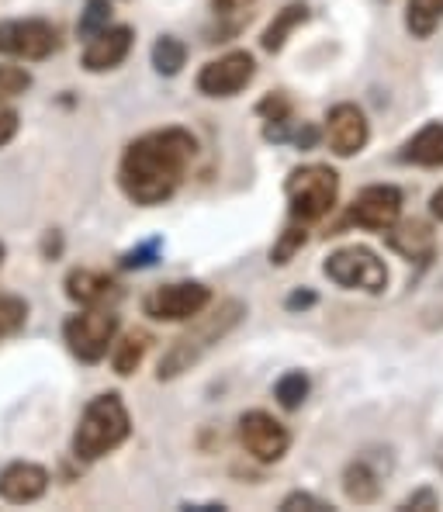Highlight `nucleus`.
Wrapping results in <instances>:
<instances>
[{"label": "nucleus", "instance_id": "22", "mask_svg": "<svg viewBox=\"0 0 443 512\" xmlns=\"http://www.w3.org/2000/svg\"><path fill=\"white\" fill-rule=\"evenodd\" d=\"M187 63V45L177 35H160L153 42V66L160 77H177Z\"/></svg>", "mask_w": 443, "mask_h": 512}, {"label": "nucleus", "instance_id": "19", "mask_svg": "<svg viewBox=\"0 0 443 512\" xmlns=\"http://www.w3.org/2000/svg\"><path fill=\"white\" fill-rule=\"evenodd\" d=\"M309 18H312V7L305 4V0H291V4H284L281 11L274 14V21L267 25L264 39H260V45H264V52H270V56H277V52H281L284 45H288L291 32H295V28H302Z\"/></svg>", "mask_w": 443, "mask_h": 512}, {"label": "nucleus", "instance_id": "39", "mask_svg": "<svg viewBox=\"0 0 443 512\" xmlns=\"http://www.w3.org/2000/svg\"><path fill=\"white\" fill-rule=\"evenodd\" d=\"M437 464H440V471H443V443H440V454H437Z\"/></svg>", "mask_w": 443, "mask_h": 512}, {"label": "nucleus", "instance_id": "24", "mask_svg": "<svg viewBox=\"0 0 443 512\" xmlns=\"http://www.w3.org/2000/svg\"><path fill=\"white\" fill-rule=\"evenodd\" d=\"M309 388H312L309 374H305V371H288V374H281V378H277L274 398H277V405H281L284 412H295V409H302V402L309 398Z\"/></svg>", "mask_w": 443, "mask_h": 512}, {"label": "nucleus", "instance_id": "17", "mask_svg": "<svg viewBox=\"0 0 443 512\" xmlns=\"http://www.w3.org/2000/svg\"><path fill=\"white\" fill-rule=\"evenodd\" d=\"M381 236H385L388 250H395L402 260H430L433 246H437L433 229L426 222H419V218H399V222L381 232Z\"/></svg>", "mask_w": 443, "mask_h": 512}, {"label": "nucleus", "instance_id": "15", "mask_svg": "<svg viewBox=\"0 0 443 512\" xmlns=\"http://www.w3.org/2000/svg\"><path fill=\"white\" fill-rule=\"evenodd\" d=\"M49 492V471L35 461H11L0 468V502L7 506H32Z\"/></svg>", "mask_w": 443, "mask_h": 512}, {"label": "nucleus", "instance_id": "36", "mask_svg": "<svg viewBox=\"0 0 443 512\" xmlns=\"http://www.w3.org/2000/svg\"><path fill=\"white\" fill-rule=\"evenodd\" d=\"M42 253H45V260H56V256L63 253V236H59L56 229L45 232V239H42Z\"/></svg>", "mask_w": 443, "mask_h": 512}, {"label": "nucleus", "instance_id": "33", "mask_svg": "<svg viewBox=\"0 0 443 512\" xmlns=\"http://www.w3.org/2000/svg\"><path fill=\"white\" fill-rule=\"evenodd\" d=\"M18 128H21V115H18V111H14V108L0 111V149L11 146L14 135H18Z\"/></svg>", "mask_w": 443, "mask_h": 512}, {"label": "nucleus", "instance_id": "26", "mask_svg": "<svg viewBox=\"0 0 443 512\" xmlns=\"http://www.w3.org/2000/svg\"><path fill=\"white\" fill-rule=\"evenodd\" d=\"M111 25V0H87L84 4V14L77 21V35L80 39H90L94 32Z\"/></svg>", "mask_w": 443, "mask_h": 512}, {"label": "nucleus", "instance_id": "29", "mask_svg": "<svg viewBox=\"0 0 443 512\" xmlns=\"http://www.w3.org/2000/svg\"><path fill=\"white\" fill-rule=\"evenodd\" d=\"M32 87V73L25 66H0V104L14 101Z\"/></svg>", "mask_w": 443, "mask_h": 512}, {"label": "nucleus", "instance_id": "18", "mask_svg": "<svg viewBox=\"0 0 443 512\" xmlns=\"http://www.w3.org/2000/svg\"><path fill=\"white\" fill-rule=\"evenodd\" d=\"M399 163L440 170L443 167V122L423 125L412 139H405V146L399 149Z\"/></svg>", "mask_w": 443, "mask_h": 512}, {"label": "nucleus", "instance_id": "30", "mask_svg": "<svg viewBox=\"0 0 443 512\" xmlns=\"http://www.w3.org/2000/svg\"><path fill=\"white\" fill-rule=\"evenodd\" d=\"M257 115L264 118V122H277V118H291V115H295V104H291V97L284 94V90H277V94H267L264 101L257 104Z\"/></svg>", "mask_w": 443, "mask_h": 512}, {"label": "nucleus", "instance_id": "20", "mask_svg": "<svg viewBox=\"0 0 443 512\" xmlns=\"http://www.w3.org/2000/svg\"><path fill=\"white\" fill-rule=\"evenodd\" d=\"M149 346H153V336L146 329H132L125 336H115V343H111V367H115L118 378H129V374L139 371Z\"/></svg>", "mask_w": 443, "mask_h": 512}, {"label": "nucleus", "instance_id": "14", "mask_svg": "<svg viewBox=\"0 0 443 512\" xmlns=\"http://www.w3.org/2000/svg\"><path fill=\"white\" fill-rule=\"evenodd\" d=\"M132 45H135V32L129 25H108L87 39L80 66H84L87 73H111L129 59Z\"/></svg>", "mask_w": 443, "mask_h": 512}, {"label": "nucleus", "instance_id": "21", "mask_svg": "<svg viewBox=\"0 0 443 512\" xmlns=\"http://www.w3.org/2000/svg\"><path fill=\"white\" fill-rule=\"evenodd\" d=\"M443 21V0H409L405 7V32L412 39H430Z\"/></svg>", "mask_w": 443, "mask_h": 512}, {"label": "nucleus", "instance_id": "23", "mask_svg": "<svg viewBox=\"0 0 443 512\" xmlns=\"http://www.w3.org/2000/svg\"><path fill=\"white\" fill-rule=\"evenodd\" d=\"M28 301L21 295H11V291H0V343L11 340V336L25 333L28 326Z\"/></svg>", "mask_w": 443, "mask_h": 512}, {"label": "nucleus", "instance_id": "12", "mask_svg": "<svg viewBox=\"0 0 443 512\" xmlns=\"http://www.w3.org/2000/svg\"><path fill=\"white\" fill-rule=\"evenodd\" d=\"M402 191L395 184H371L354 198L347 212V225L367 232H385L402 218Z\"/></svg>", "mask_w": 443, "mask_h": 512}, {"label": "nucleus", "instance_id": "38", "mask_svg": "<svg viewBox=\"0 0 443 512\" xmlns=\"http://www.w3.org/2000/svg\"><path fill=\"white\" fill-rule=\"evenodd\" d=\"M4 260H7V246L0 243V267H4Z\"/></svg>", "mask_w": 443, "mask_h": 512}, {"label": "nucleus", "instance_id": "10", "mask_svg": "<svg viewBox=\"0 0 443 512\" xmlns=\"http://www.w3.org/2000/svg\"><path fill=\"white\" fill-rule=\"evenodd\" d=\"M239 443L260 464H277L291 450V429L264 409H250L239 416Z\"/></svg>", "mask_w": 443, "mask_h": 512}, {"label": "nucleus", "instance_id": "3", "mask_svg": "<svg viewBox=\"0 0 443 512\" xmlns=\"http://www.w3.org/2000/svg\"><path fill=\"white\" fill-rule=\"evenodd\" d=\"M132 433L129 405L118 391H104V395L90 398L77 429H73V457L84 464H94L101 457L115 454Z\"/></svg>", "mask_w": 443, "mask_h": 512}, {"label": "nucleus", "instance_id": "28", "mask_svg": "<svg viewBox=\"0 0 443 512\" xmlns=\"http://www.w3.org/2000/svg\"><path fill=\"white\" fill-rule=\"evenodd\" d=\"M257 4V0H212V14L219 21H225V32H239V25L243 21H250V7Z\"/></svg>", "mask_w": 443, "mask_h": 512}, {"label": "nucleus", "instance_id": "34", "mask_svg": "<svg viewBox=\"0 0 443 512\" xmlns=\"http://www.w3.org/2000/svg\"><path fill=\"white\" fill-rule=\"evenodd\" d=\"M319 128H315L312 122H298L295 125V132H291V142H295V146L298 149H302V153H305V149H315V146H319Z\"/></svg>", "mask_w": 443, "mask_h": 512}, {"label": "nucleus", "instance_id": "6", "mask_svg": "<svg viewBox=\"0 0 443 512\" xmlns=\"http://www.w3.org/2000/svg\"><path fill=\"white\" fill-rule=\"evenodd\" d=\"M322 274L343 291H367V295H381L388 288V267L374 250L367 246H343V250L329 253L322 263Z\"/></svg>", "mask_w": 443, "mask_h": 512}, {"label": "nucleus", "instance_id": "11", "mask_svg": "<svg viewBox=\"0 0 443 512\" xmlns=\"http://www.w3.org/2000/svg\"><path fill=\"white\" fill-rule=\"evenodd\" d=\"M388 471H392V450H364L343 468V495L357 506H371L385 492Z\"/></svg>", "mask_w": 443, "mask_h": 512}, {"label": "nucleus", "instance_id": "7", "mask_svg": "<svg viewBox=\"0 0 443 512\" xmlns=\"http://www.w3.org/2000/svg\"><path fill=\"white\" fill-rule=\"evenodd\" d=\"M59 28L45 18H11L0 21V56L21 59V63H42L59 52Z\"/></svg>", "mask_w": 443, "mask_h": 512}, {"label": "nucleus", "instance_id": "2", "mask_svg": "<svg viewBox=\"0 0 443 512\" xmlns=\"http://www.w3.org/2000/svg\"><path fill=\"white\" fill-rule=\"evenodd\" d=\"M246 319V305L236 298L219 301V305H208L205 312H198L194 319H187L191 326L177 336L174 343L167 346V353L160 357V367H156V381H177L184 378L187 371L201 364L208 353L219 346L239 322Z\"/></svg>", "mask_w": 443, "mask_h": 512}, {"label": "nucleus", "instance_id": "8", "mask_svg": "<svg viewBox=\"0 0 443 512\" xmlns=\"http://www.w3.org/2000/svg\"><path fill=\"white\" fill-rule=\"evenodd\" d=\"M212 305V288L201 281H170L142 298V312L156 322H187Z\"/></svg>", "mask_w": 443, "mask_h": 512}, {"label": "nucleus", "instance_id": "32", "mask_svg": "<svg viewBox=\"0 0 443 512\" xmlns=\"http://www.w3.org/2000/svg\"><path fill=\"white\" fill-rule=\"evenodd\" d=\"M399 509H402V512H412V509H416V512H433V509H440V495L433 492L430 485H426V488H416V492H412L409 499H402V506H399Z\"/></svg>", "mask_w": 443, "mask_h": 512}, {"label": "nucleus", "instance_id": "25", "mask_svg": "<svg viewBox=\"0 0 443 512\" xmlns=\"http://www.w3.org/2000/svg\"><path fill=\"white\" fill-rule=\"evenodd\" d=\"M305 239H309L305 225L302 222H288L281 236H277V243L270 246V263H274V267H284V263H291V260H295V253L305 246Z\"/></svg>", "mask_w": 443, "mask_h": 512}, {"label": "nucleus", "instance_id": "13", "mask_svg": "<svg viewBox=\"0 0 443 512\" xmlns=\"http://www.w3.org/2000/svg\"><path fill=\"white\" fill-rule=\"evenodd\" d=\"M326 142H329V153L340 156V160L364 153V146L371 142L367 115L357 104H333L326 115Z\"/></svg>", "mask_w": 443, "mask_h": 512}, {"label": "nucleus", "instance_id": "35", "mask_svg": "<svg viewBox=\"0 0 443 512\" xmlns=\"http://www.w3.org/2000/svg\"><path fill=\"white\" fill-rule=\"evenodd\" d=\"M315 301H319V298H315V291L302 288V291H291L288 301H284V308H288V312H302V308H312Z\"/></svg>", "mask_w": 443, "mask_h": 512}, {"label": "nucleus", "instance_id": "37", "mask_svg": "<svg viewBox=\"0 0 443 512\" xmlns=\"http://www.w3.org/2000/svg\"><path fill=\"white\" fill-rule=\"evenodd\" d=\"M430 215L443 225V187H437V191L430 194Z\"/></svg>", "mask_w": 443, "mask_h": 512}, {"label": "nucleus", "instance_id": "4", "mask_svg": "<svg viewBox=\"0 0 443 512\" xmlns=\"http://www.w3.org/2000/svg\"><path fill=\"white\" fill-rule=\"evenodd\" d=\"M284 198H288L291 222H322L336 208V198H340V173L326 167V163H305V167L288 173Z\"/></svg>", "mask_w": 443, "mask_h": 512}, {"label": "nucleus", "instance_id": "31", "mask_svg": "<svg viewBox=\"0 0 443 512\" xmlns=\"http://www.w3.org/2000/svg\"><path fill=\"white\" fill-rule=\"evenodd\" d=\"M281 512H333V506L315 499L312 492H291L281 499Z\"/></svg>", "mask_w": 443, "mask_h": 512}, {"label": "nucleus", "instance_id": "27", "mask_svg": "<svg viewBox=\"0 0 443 512\" xmlns=\"http://www.w3.org/2000/svg\"><path fill=\"white\" fill-rule=\"evenodd\" d=\"M160 250H163V239L153 236V239H146V243L132 246L129 253H122L118 267H122V270H146V267H153V263L160 260Z\"/></svg>", "mask_w": 443, "mask_h": 512}, {"label": "nucleus", "instance_id": "9", "mask_svg": "<svg viewBox=\"0 0 443 512\" xmlns=\"http://www.w3.org/2000/svg\"><path fill=\"white\" fill-rule=\"evenodd\" d=\"M253 77H257V59H253V52L232 49V52H225V56L201 66L198 77H194V87H198V94L212 97V101H225V97L243 94V90L253 84Z\"/></svg>", "mask_w": 443, "mask_h": 512}, {"label": "nucleus", "instance_id": "1", "mask_svg": "<svg viewBox=\"0 0 443 512\" xmlns=\"http://www.w3.org/2000/svg\"><path fill=\"white\" fill-rule=\"evenodd\" d=\"M198 156V139L187 128H156L132 139L118 163V187L139 208H156L184 187Z\"/></svg>", "mask_w": 443, "mask_h": 512}, {"label": "nucleus", "instance_id": "5", "mask_svg": "<svg viewBox=\"0 0 443 512\" xmlns=\"http://www.w3.org/2000/svg\"><path fill=\"white\" fill-rule=\"evenodd\" d=\"M118 329H122V315L115 308H80L63 322V343L80 364H101L111 353Z\"/></svg>", "mask_w": 443, "mask_h": 512}, {"label": "nucleus", "instance_id": "16", "mask_svg": "<svg viewBox=\"0 0 443 512\" xmlns=\"http://www.w3.org/2000/svg\"><path fill=\"white\" fill-rule=\"evenodd\" d=\"M63 291L80 308H115V301L122 298V288H118L115 277L90 267H73L63 281Z\"/></svg>", "mask_w": 443, "mask_h": 512}]
</instances>
